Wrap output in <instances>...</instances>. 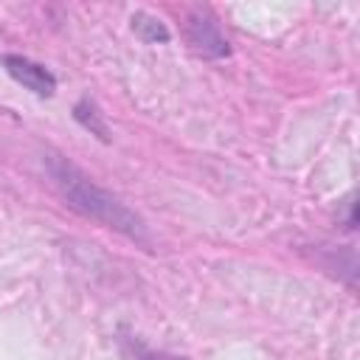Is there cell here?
Here are the masks:
<instances>
[{
	"label": "cell",
	"instance_id": "obj_1",
	"mask_svg": "<svg viewBox=\"0 0 360 360\" xmlns=\"http://www.w3.org/2000/svg\"><path fill=\"white\" fill-rule=\"evenodd\" d=\"M48 174L56 186V191L68 200L70 208H76L79 214L96 219L98 225H107L112 231H121L127 236L143 239V222L135 211H129L118 197H112L107 188H101L98 183H93L82 169H76L73 163H68L59 155H48Z\"/></svg>",
	"mask_w": 360,
	"mask_h": 360
},
{
	"label": "cell",
	"instance_id": "obj_2",
	"mask_svg": "<svg viewBox=\"0 0 360 360\" xmlns=\"http://www.w3.org/2000/svg\"><path fill=\"white\" fill-rule=\"evenodd\" d=\"M3 68L8 70V76H11L14 82H20L22 87H28V90L37 93V96H53V90H56L53 73H51L45 65H39V62H34V59H28V56L6 53V56H3Z\"/></svg>",
	"mask_w": 360,
	"mask_h": 360
},
{
	"label": "cell",
	"instance_id": "obj_3",
	"mask_svg": "<svg viewBox=\"0 0 360 360\" xmlns=\"http://www.w3.org/2000/svg\"><path fill=\"white\" fill-rule=\"evenodd\" d=\"M188 45L202 56H222L228 53V42L222 39L217 22L208 14H194L188 20Z\"/></svg>",
	"mask_w": 360,
	"mask_h": 360
},
{
	"label": "cell",
	"instance_id": "obj_4",
	"mask_svg": "<svg viewBox=\"0 0 360 360\" xmlns=\"http://www.w3.org/2000/svg\"><path fill=\"white\" fill-rule=\"evenodd\" d=\"M132 28L143 37V39H149V42H163V39H169V31H166V25L160 22V20H155V17H149V14H135L132 17Z\"/></svg>",
	"mask_w": 360,
	"mask_h": 360
},
{
	"label": "cell",
	"instance_id": "obj_5",
	"mask_svg": "<svg viewBox=\"0 0 360 360\" xmlns=\"http://www.w3.org/2000/svg\"><path fill=\"white\" fill-rule=\"evenodd\" d=\"M73 112H76V121L84 124V129H90L93 135H98L101 141H107V127H104V121L98 118V112H96V107L90 101H79Z\"/></svg>",
	"mask_w": 360,
	"mask_h": 360
},
{
	"label": "cell",
	"instance_id": "obj_6",
	"mask_svg": "<svg viewBox=\"0 0 360 360\" xmlns=\"http://www.w3.org/2000/svg\"><path fill=\"white\" fill-rule=\"evenodd\" d=\"M138 360H186V357H174V354H163V352H143Z\"/></svg>",
	"mask_w": 360,
	"mask_h": 360
}]
</instances>
